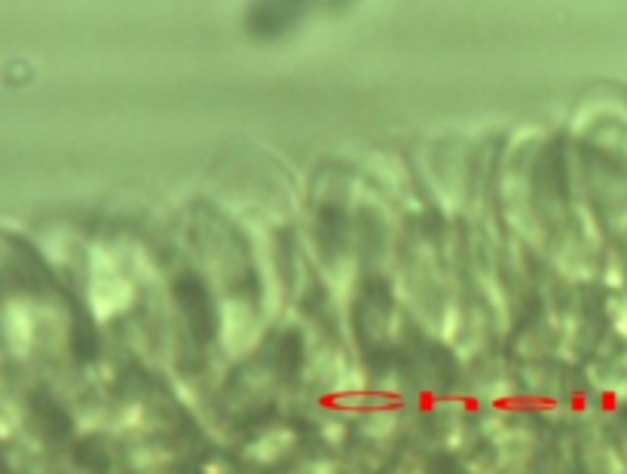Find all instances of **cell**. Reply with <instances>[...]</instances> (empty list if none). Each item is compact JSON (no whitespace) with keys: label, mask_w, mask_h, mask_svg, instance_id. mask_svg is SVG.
I'll return each instance as SVG.
<instances>
[{"label":"cell","mask_w":627,"mask_h":474,"mask_svg":"<svg viewBox=\"0 0 627 474\" xmlns=\"http://www.w3.org/2000/svg\"><path fill=\"white\" fill-rule=\"evenodd\" d=\"M174 304L188 322L190 337L200 346H209L217 334V309H214V297L205 288V282L193 273L174 278Z\"/></svg>","instance_id":"6da1fadb"},{"label":"cell","mask_w":627,"mask_h":474,"mask_svg":"<svg viewBox=\"0 0 627 474\" xmlns=\"http://www.w3.org/2000/svg\"><path fill=\"white\" fill-rule=\"evenodd\" d=\"M31 408H34V413H38V420H41L43 425H46V432H50V438L67 435L71 422H67L65 410L59 408L53 398L34 396V398H31Z\"/></svg>","instance_id":"7a4b0ae2"}]
</instances>
